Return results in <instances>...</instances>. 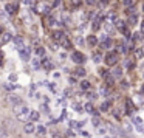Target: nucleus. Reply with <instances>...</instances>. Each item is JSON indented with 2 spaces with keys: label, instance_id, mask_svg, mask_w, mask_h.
<instances>
[{
  "label": "nucleus",
  "instance_id": "nucleus-1",
  "mask_svg": "<svg viewBox=\"0 0 144 138\" xmlns=\"http://www.w3.org/2000/svg\"><path fill=\"white\" fill-rule=\"evenodd\" d=\"M14 115L17 117L19 121H26L29 118V109L23 104H17L14 106Z\"/></svg>",
  "mask_w": 144,
  "mask_h": 138
},
{
  "label": "nucleus",
  "instance_id": "nucleus-2",
  "mask_svg": "<svg viewBox=\"0 0 144 138\" xmlns=\"http://www.w3.org/2000/svg\"><path fill=\"white\" fill-rule=\"evenodd\" d=\"M116 62H118V54H116V51L107 53V56H105V64H107V65H116Z\"/></svg>",
  "mask_w": 144,
  "mask_h": 138
},
{
  "label": "nucleus",
  "instance_id": "nucleus-3",
  "mask_svg": "<svg viewBox=\"0 0 144 138\" xmlns=\"http://www.w3.org/2000/svg\"><path fill=\"white\" fill-rule=\"evenodd\" d=\"M71 61H73L74 64H84V62H85V56H84L81 51H74V53L71 54Z\"/></svg>",
  "mask_w": 144,
  "mask_h": 138
},
{
  "label": "nucleus",
  "instance_id": "nucleus-4",
  "mask_svg": "<svg viewBox=\"0 0 144 138\" xmlns=\"http://www.w3.org/2000/svg\"><path fill=\"white\" fill-rule=\"evenodd\" d=\"M29 51H31V48L29 47H25V48L19 50V54H20V57L23 61H29Z\"/></svg>",
  "mask_w": 144,
  "mask_h": 138
},
{
  "label": "nucleus",
  "instance_id": "nucleus-5",
  "mask_svg": "<svg viewBox=\"0 0 144 138\" xmlns=\"http://www.w3.org/2000/svg\"><path fill=\"white\" fill-rule=\"evenodd\" d=\"M53 39H54L56 42H64V40H65V37H64V33H62L60 30H56V31H53Z\"/></svg>",
  "mask_w": 144,
  "mask_h": 138
},
{
  "label": "nucleus",
  "instance_id": "nucleus-6",
  "mask_svg": "<svg viewBox=\"0 0 144 138\" xmlns=\"http://www.w3.org/2000/svg\"><path fill=\"white\" fill-rule=\"evenodd\" d=\"M14 43H16V48H17V50L25 48V43H23V39H22V37H14Z\"/></svg>",
  "mask_w": 144,
  "mask_h": 138
},
{
  "label": "nucleus",
  "instance_id": "nucleus-7",
  "mask_svg": "<svg viewBox=\"0 0 144 138\" xmlns=\"http://www.w3.org/2000/svg\"><path fill=\"white\" fill-rule=\"evenodd\" d=\"M5 9H6V12H8V14H14V12H16V9H17V5H11V3H8V5L5 6Z\"/></svg>",
  "mask_w": 144,
  "mask_h": 138
},
{
  "label": "nucleus",
  "instance_id": "nucleus-8",
  "mask_svg": "<svg viewBox=\"0 0 144 138\" xmlns=\"http://www.w3.org/2000/svg\"><path fill=\"white\" fill-rule=\"evenodd\" d=\"M42 67L47 68V70H51V67H53V65H51V61H50L48 57H43V59H42Z\"/></svg>",
  "mask_w": 144,
  "mask_h": 138
},
{
  "label": "nucleus",
  "instance_id": "nucleus-9",
  "mask_svg": "<svg viewBox=\"0 0 144 138\" xmlns=\"http://www.w3.org/2000/svg\"><path fill=\"white\" fill-rule=\"evenodd\" d=\"M87 42H88V45H92V47H96L98 45V39H96V36H88V39H87Z\"/></svg>",
  "mask_w": 144,
  "mask_h": 138
},
{
  "label": "nucleus",
  "instance_id": "nucleus-10",
  "mask_svg": "<svg viewBox=\"0 0 144 138\" xmlns=\"http://www.w3.org/2000/svg\"><path fill=\"white\" fill-rule=\"evenodd\" d=\"M101 45H102L101 48H110V47L113 45V40H112L110 37H107V39H105L104 42H101Z\"/></svg>",
  "mask_w": 144,
  "mask_h": 138
},
{
  "label": "nucleus",
  "instance_id": "nucleus-11",
  "mask_svg": "<svg viewBox=\"0 0 144 138\" xmlns=\"http://www.w3.org/2000/svg\"><path fill=\"white\" fill-rule=\"evenodd\" d=\"M112 75H113L116 79H119V78L123 76V70H121L119 67H116V68H113V70H112Z\"/></svg>",
  "mask_w": 144,
  "mask_h": 138
},
{
  "label": "nucleus",
  "instance_id": "nucleus-12",
  "mask_svg": "<svg viewBox=\"0 0 144 138\" xmlns=\"http://www.w3.org/2000/svg\"><path fill=\"white\" fill-rule=\"evenodd\" d=\"M23 130H25L26 134H33V132H34V124H31V123H28V124H25V127H23Z\"/></svg>",
  "mask_w": 144,
  "mask_h": 138
},
{
  "label": "nucleus",
  "instance_id": "nucleus-13",
  "mask_svg": "<svg viewBox=\"0 0 144 138\" xmlns=\"http://www.w3.org/2000/svg\"><path fill=\"white\" fill-rule=\"evenodd\" d=\"M39 117H40V115H39V112H36V110L29 112V120H31V121H37V120H39Z\"/></svg>",
  "mask_w": 144,
  "mask_h": 138
},
{
  "label": "nucleus",
  "instance_id": "nucleus-14",
  "mask_svg": "<svg viewBox=\"0 0 144 138\" xmlns=\"http://www.w3.org/2000/svg\"><path fill=\"white\" fill-rule=\"evenodd\" d=\"M115 25H116V28H118V30H121V31H124V30H126V23H124L123 20H116V22H115Z\"/></svg>",
  "mask_w": 144,
  "mask_h": 138
},
{
  "label": "nucleus",
  "instance_id": "nucleus-15",
  "mask_svg": "<svg viewBox=\"0 0 144 138\" xmlns=\"http://www.w3.org/2000/svg\"><path fill=\"white\" fill-rule=\"evenodd\" d=\"M74 73H76V76H79V78H84V76H85V70H84L82 67H78Z\"/></svg>",
  "mask_w": 144,
  "mask_h": 138
},
{
  "label": "nucleus",
  "instance_id": "nucleus-16",
  "mask_svg": "<svg viewBox=\"0 0 144 138\" xmlns=\"http://www.w3.org/2000/svg\"><path fill=\"white\" fill-rule=\"evenodd\" d=\"M133 123H135V126H137V129H138V130H141V129H143V120H141V118H135V120H133Z\"/></svg>",
  "mask_w": 144,
  "mask_h": 138
},
{
  "label": "nucleus",
  "instance_id": "nucleus-17",
  "mask_svg": "<svg viewBox=\"0 0 144 138\" xmlns=\"http://www.w3.org/2000/svg\"><path fill=\"white\" fill-rule=\"evenodd\" d=\"M129 22H130V25H137L138 23V16L137 14H132L130 19H129Z\"/></svg>",
  "mask_w": 144,
  "mask_h": 138
},
{
  "label": "nucleus",
  "instance_id": "nucleus-18",
  "mask_svg": "<svg viewBox=\"0 0 144 138\" xmlns=\"http://www.w3.org/2000/svg\"><path fill=\"white\" fill-rule=\"evenodd\" d=\"M115 79H116V78H115L113 75H109V76L105 78V81H107V84H109V85H113V84H115Z\"/></svg>",
  "mask_w": 144,
  "mask_h": 138
},
{
  "label": "nucleus",
  "instance_id": "nucleus-19",
  "mask_svg": "<svg viewBox=\"0 0 144 138\" xmlns=\"http://www.w3.org/2000/svg\"><path fill=\"white\" fill-rule=\"evenodd\" d=\"M9 101H11L14 106H17V104H22V99H20V98H16V96H9Z\"/></svg>",
  "mask_w": 144,
  "mask_h": 138
},
{
  "label": "nucleus",
  "instance_id": "nucleus-20",
  "mask_svg": "<svg viewBox=\"0 0 144 138\" xmlns=\"http://www.w3.org/2000/svg\"><path fill=\"white\" fill-rule=\"evenodd\" d=\"M9 40H11V34H9V33H5V34L2 36V42L6 43V42H9Z\"/></svg>",
  "mask_w": 144,
  "mask_h": 138
},
{
  "label": "nucleus",
  "instance_id": "nucleus-21",
  "mask_svg": "<svg viewBox=\"0 0 144 138\" xmlns=\"http://www.w3.org/2000/svg\"><path fill=\"white\" fill-rule=\"evenodd\" d=\"M109 107H110V101H105V103L101 104V110H102V112H107Z\"/></svg>",
  "mask_w": 144,
  "mask_h": 138
},
{
  "label": "nucleus",
  "instance_id": "nucleus-22",
  "mask_svg": "<svg viewBox=\"0 0 144 138\" xmlns=\"http://www.w3.org/2000/svg\"><path fill=\"white\" fill-rule=\"evenodd\" d=\"M81 89H82V90H88V89H90V82H88V81H82V82H81Z\"/></svg>",
  "mask_w": 144,
  "mask_h": 138
},
{
  "label": "nucleus",
  "instance_id": "nucleus-23",
  "mask_svg": "<svg viewBox=\"0 0 144 138\" xmlns=\"http://www.w3.org/2000/svg\"><path fill=\"white\" fill-rule=\"evenodd\" d=\"M73 109H74V112H82V106L79 104V103H73Z\"/></svg>",
  "mask_w": 144,
  "mask_h": 138
},
{
  "label": "nucleus",
  "instance_id": "nucleus-24",
  "mask_svg": "<svg viewBox=\"0 0 144 138\" xmlns=\"http://www.w3.org/2000/svg\"><path fill=\"white\" fill-rule=\"evenodd\" d=\"M99 26H101V20L98 19V20H95V22H93V25H92V28H93V30L96 31V30H99Z\"/></svg>",
  "mask_w": 144,
  "mask_h": 138
},
{
  "label": "nucleus",
  "instance_id": "nucleus-25",
  "mask_svg": "<svg viewBox=\"0 0 144 138\" xmlns=\"http://www.w3.org/2000/svg\"><path fill=\"white\" fill-rule=\"evenodd\" d=\"M101 59H102V57H101V54H99V53H95V54H93V62L99 64V62H101Z\"/></svg>",
  "mask_w": 144,
  "mask_h": 138
},
{
  "label": "nucleus",
  "instance_id": "nucleus-26",
  "mask_svg": "<svg viewBox=\"0 0 144 138\" xmlns=\"http://www.w3.org/2000/svg\"><path fill=\"white\" fill-rule=\"evenodd\" d=\"M143 39V33L140 31V33H135V36H133V40L135 42H138V40H141Z\"/></svg>",
  "mask_w": 144,
  "mask_h": 138
},
{
  "label": "nucleus",
  "instance_id": "nucleus-27",
  "mask_svg": "<svg viewBox=\"0 0 144 138\" xmlns=\"http://www.w3.org/2000/svg\"><path fill=\"white\" fill-rule=\"evenodd\" d=\"M85 110H87L88 113H93V110H95V109H93V104H92V103L85 104Z\"/></svg>",
  "mask_w": 144,
  "mask_h": 138
},
{
  "label": "nucleus",
  "instance_id": "nucleus-28",
  "mask_svg": "<svg viewBox=\"0 0 144 138\" xmlns=\"http://www.w3.org/2000/svg\"><path fill=\"white\" fill-rule=\"evenodd\" d=\"M42 61V59H40ZM40 61L39 59H33V67L34 68H40Z\"/></svg>",
  "mask_w": 144,
  "mask_h": 138
},
{
  "label": "nucleus",
  "instance_id": "nucleus-29",
  "mask_svg": "<svg viewBox=\"0 0 144 138\" xmlns=\"http://www.w3.org/2000/svg\"><path fill=\"white\" fill-rule=\"evenodd\" d=\"M6 137H8V132H6V129L0 127V138H6Z\"/></svg>",
  "mask_w": 144,
  "mask_h": 138
},
{
  "label": "nucleus",
  "instance_id": "nucleus-30",
  "mask_svg": "<svg viewBox=\"0 0 144 138\" xmlns=\"http://www.w3.org/2000/svg\"><path fill=\"white\" fill-rule=\"evenodd\" d=\"M36 53H37L39 56H43V54H45V48H43V47H39V48L36 50Z\"/></svg>",
  "mask_w": 144,
  "mask_h": 138
},
{
  "label": "nucleus",
  "instance_id": "nucleus-31",
  "mask_svg": "<svg viewBox=\"0 0 144 138\" xmlns=\"http://www.w3.org/2000/svg\"><path fill=\"white\" fill-rule=\"evenodd\" d=\"M64 48H65V50H70V48H71L70 40H64Z\"/></svg>",
  "mask_w": 144,
  "mask_h": 138
},
{
  "label": "nucleus",
  "instance_id": "nucleus-32",
  "mask_svg": "<svg viewBox=\"0 0 144 138\" xmlns=\"http://www.w3.org/2000/svg\"><path fill=\"white\" fill-rule=\"evenodd\" d=\"M37 132H39L40 135H45V132H47V130H45V127H43V126H39V127H37Z\"/></svg>",
  "mask_w": 144,
  "mask_h": 138
},
{
  "label": "nucleus",
  "instance_id": "nucleus-33",
  "mask_svg": "<svg viewBox=\"0 0 144 138\" xmlns=\"http://www.w3.org/2000/svg\"><path fill=\"white\" fill-rule=\"evenodd\" d=\"M92 123H93V126H99V124H101V120H99V118H93Z\"/></svg>",
  "mask_w": 144,
  "mask_h": 138
},
{
  "label": "nucleus",
  "instance_id": "nucleus-34",
  "mask_svg": "<svg viewBox=\"0 0 144 138\" xmlns=\"http://www.w3.org/2000/svg\"><path fill=\"white\" fill-rule=\"evenodd\" d=\"M87 96H88L90 99H96V98H98V95H96V93H93V92H90V93H88Z\"/></svg>",
  "mask_w": 144,
  "mask_h": 138
},
{
  "label": "nucleus",
  "instance_id": "nucleus-35",
  "mask_svg": "<svg viewBox=\"0 0 144 138\" xmlns=\"http://www.w3.org/2000/svg\"><path fill=\"white\" fill-rule=\"evenodd\" d=\"M105 30H107L109 33H112V31H113V26H112L110 23H107V25H105Z\"/></svg>",
  "mask_w": 144,
  "mask_h": 138
},
{
  "label": "nucleus",
  "instance_id": "nucleus-36",
  "mask_svg": "<svg viewBox=\"0 0 144 138\" xmlns=\"http://www.w3.org/2000/svg\"><path fill=\"white\" fill-rule=\"evenodd\" d=\"M143 54H144L143 50H137V57H143Z\"/></svg>",
  "mask_w": 144,
  "mask_h": 138
},
{
  "label": "nucleus",
  "instance_id": "nucleus-37",
  "mask_svg": "<svg viewBox=\"0 0 144 138\" xmlns=\"http://www.w3.org/2000/svg\"><path fill=\"white\" fill-rule=\"evenodd\" d=\"M76 42H78V45H84V39H82V37H78Z\"/></svg>",
  "mask_w": 144,
  "mask_h": 138
},
{
  "label": "nucleus",
  "instance_id": "nucleus-38",
  "mask_svg": "<svg viewBox=\"0 0 144 138\" xmlns=\"http://www.w3.org/2000/svg\"><path fill=\"white\" fill-rule=\"evenodd\" d=\"M101 95H102V96H107V95H109V90H107V89H102V90H101Z\"/></svg>",
  "mask_w": 144,
  "mask_h": 138
},
{
  "label": "nucleus",
  "instance_id": "nucleus-39",
  "mask_svg": "<svg viewBox=\"0 0 144 138\" xmlns=\"http://www.w3.org/2000/svg\"><path fill=\"white\" fill-rule=\"evenodd\" d=\"M99 134H101V135L107 134V129H105V127H101V129H99Z\"/></svg>",
  "mask_w": 144,
  "mask_h": 138
},
{
  "label": "nucleus",
  "instance_id": "nucleus-40",
  "mask_svg": "<svg viewBox=\"0 0 144 138\" xmlns=\"http://www.w3.org/2000/svg\"><path fill=\"white\" fill-rule=\"evenodd\" d=\"M42 11H43L45 14H48V12H50V6H43V9H42Z\"/></svg>",
  "mask_w": 144,
  "mask_h": 138
},
{
  "label": "nucleus",
  "instance_id": "nucleus-41",
  "mask_svg": "<svg viewBox=\"0 0 144 138\" xmlns=\"http://www.w3.org/2000/svg\"><path fill=\"white\" fill-rule=\"evenodd\" d=\"M126 132H127V134H130V132H132V126H130V124H129V126H126Z\"/></svg>",
  "mask_w": 144,
  "mask_h": 138
},
{
  "label": "nucleus",
  "instance_id": "nucleus-42",
  "mask_svg": "<svg viewBox=\"0 0 144 138\" xmlns=\"http://www.w3.org/2000/svg\"><path fill=\"white\" fill-rule=\"evenodd\" d=\"M126 65H127V68H133V62H129V61H127Z\"/></svg>",
  "mask_w": 144,
  "mask_h": 138
},
{
  "label": "nucleus",
  "instance_id": "nucleus-43",
  "mask_svg": "<svg viewBox=\"0 0 144 138\" xmlns=\"http://www.w3.org/2000/svg\"><path fill=\"white\" fill-rule=\"evenodd\" d=\"M59 3H60V0H54V2H53V6L56 8V6H59Z\"/></svg>",
  "mask_w": 144,
  "mask_h": 138
},
{
  "label": "nucleus",
  "instance_id": "nucleus-44",
  "mask_svg": "<svg viewBox=\"0 0 144 138\" xmlns=\"http://www.w3.org/2000/svg\"><path fill=\"white\" fill-rule=\"evenodd\" d=\"M73 5H76V6L79 5V6H81V0H73Z\"/></svg>",
  "mask_w": 144,
  "mask_h": 138
},
{
  "label": "nucleus",
  "instance_id": "nucleus-45",
  "mask_svg": "<svg viewBox=\"0 0 144 138\" xmlns=\"http://www.w3.org/2000/svg\"><path fill=\"white\" fill-rule=\"evenodd\" d=\"M85 3H87V5H93V3H95V0H85Z\"/></svg>",
  "mask_w": 144,
  "mask_h": 138
},
{
  "label": "nucleus",
  "instance_id": "nucleus-46",
  "mask_svg": "<svg viewBox=\"0 0 144 138\" xmlns=\"http://www.w3.org/2000/svg\"><path fill=\"white\" fill-rule=\"evenodd\" d=\"M109 2H110V0H101V3H102V5H105V3H109Z\"/></svg>",
  "mask_w": 144,
  "mask_h": 138
},
{
  "label": "nucleus",
  "instance_id": "nucleus-47",
  "mask_svg": "<svg viewBox=\"0 0 144 138\" xmlns=\"http://www.w3.org/2000/svg\"><path fill=\"white\" fill-rule=\"evenodd\" d=\"M141 33H143V34H144V22H143V23H141Z\"/></svg>",
  "mask_w": 144,
  "mask_h": 138
},
{
  "label": "nucleus",
  "instance_id": "nucleus-48",
  "mask_svg": "<svg viewBox=\"0 0 144 138\" xmlns=\"http://www.w3.org/2000/svg\"><path fill=\"white\" fill-rule=\"evenodd\" d=\"M141 95H144V84H143V87H141Z\"/></svg>",
  "mask_w": 144,
  "mask_h": 138
},
{
  "label": "nucleus",
  "instance_id": "nucleus-49",
  "mask_svg": "<svg viewBox=\"0 0 144 138\" xmlns=\"http://www.w3.org/2000/svg\"><path fill=\"white\" fill-rule=\"evenodd\" d=\"M0 34H3V28L2 26H0Z\"/></svg>",
  "mask_w": 144,
  "mask_h": 138
}]
</instances>
